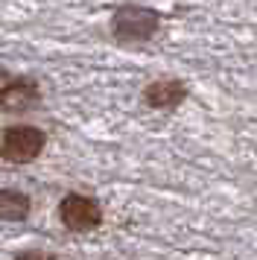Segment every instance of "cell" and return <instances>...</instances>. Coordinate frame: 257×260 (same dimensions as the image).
I'll return each mask as SVG.
<instances>
[{"instance_id":"1","label":"cell","mask_w":257,"mask_h":260,"mask_svg":"<svg viewBox=\"0 0 257 260\" xmlns=\"http://www.w3.org/2000/svg\"><path fill=\"white\" fill-rule=\"evenodd\" d=\"M161 29V15L149 9V6H138V3H126L120 6L111 18V36L120 44H143L152 41Z\"/></svg>"},{"instance_id":"2","label":"cell","mask_w":257,"mask_h":260,"mask_svg":"<svg viewBox=\"0 0 257 260\" xmlns=\"http://www.w3.org/2000/svg\"><path fill=\"white\" fill-rule=\"evenodd\" d=\"M47 149V135L38 126H6L0 132V161L6 164H33Z\"/></svg>"},{"instance_id":"3","label":"cell","mask_w":257,"mask_h":260,"mask_svg":"<svg viewBox=\"0 0 257 260\" xmlns=\"http://www.w3.org/2000/svg\"><path fill=\"white\" fill-rule=\"evenodd\" d=\"M58 222L68 228L70 234H93L103 225V205L88 196V193H76L70 190L58 199Z\"/></svg>"},{"instance_id":"4","label":"cell","mask_w":257,"mask_h":260,"mask_svg":"<svg viewBox=\"0 0 257 260\" xmlns=\"http://www.w3.org/2000/svg\"><path fill=\"white\" fill-rule=\"evenodd\" d=\"M41 103V88L33 76H12L0 91V111L6 114H26L38 108Z\"/></svg>"},{"instance_id":"5","label":"cell","mask_w":257,"mask_h":260,"mask_svg":"<svg viewBox=\"0 0 257 260\" xmlns=\"http://www.w3.org/2000/svg\"><path fill=\"white\" fill-rule=\"evenodd\" d=\"M187 85L181 79H155L143 88V106L152 108V111H175L187 100Z\"/></svg>"},{"instance_id":"6","label":"cell","mask_w":257,"mask_h":260,"mask_svg":"<svg viewBox=\"0 0 257 260\" xmlns=\"http://www.w3.org/2000/svg\"><path fill=\"white\" fill-rule=\"evenodd\" d=\"M33 213V199L18 187H0V222H26Z\"/></svg>"},{"instance_id":"7","label":"cell","mask_w":257,"mask_h":260,"mask_svg":"<svg viewBox=\"0 0 257 260\" xmlns=\"http://www.w3.org/2000/svg\"><path fill=\"white\" fill-rule=\"evenodd\" d=\"M12 260H58V254L44 251V248H23V251H18Z\"/></svg>"},{"instance_id":"8","label":"cell","mask_w":257,"mask_h":260,"mask_svg":"<svg viewBox=\"0 0 257 260\" xmlns=\"http://www.w3.org/2000/svg\"><path fill=\"white\" fill-rule=\"evenodd\" d=\"M12 76H9V71H6V68H0V91H3V85L9 82Z\"/></svg>"}]
</instances>
